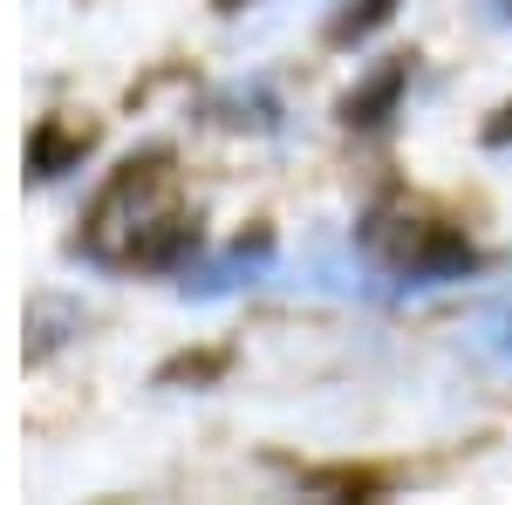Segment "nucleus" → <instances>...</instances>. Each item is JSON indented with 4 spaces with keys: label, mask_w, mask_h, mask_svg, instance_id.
<instances>
[{
    "label": "nucleus",
    "mask_w": 512,
    "mask_h": 505,
    "mask_svg": "<svg viewBox=\"0 0 512 505\" xmlns=\"http://www.w3.org/2000/svg\"><path fill=\"white\" fill-rule=\"evenodd\" d=\"M274 253H280V239L267 233V226H253V233H239L226 253H198L192 267L178 273V294L185 301H219V294H239V287H253L260 273L274 267Z\"/></svg>",
    "instance_id": "nucleus-3"
},
{
    "label": "nucleus",
    "mask_w": 512,
    "mask_h": 505,
    "mask_svg": "<svg viewBox=\"0 0 512 505\" xmlns=\"http://www.w3.org/2000/svg\"><path fill=\"white\" fill-rule=\"evenodd\" d=\"M403 96H410V55H390V62H376V69L335 103V123H342V130H383V123L403 110Z\"/></svg>",
    "instance_id": "nucleus-4"
},
{
    "label": "nucleus",
    "mask_w": 512,
    "mask_h": 505,
    "mask_svg": "<svg viewBox=\"0 0 512 505\" xmlns=\"http://www.w3.org/2000/svg\"><path fill=\"white\" fill-rule=\"evenodd\" d=\"M478 342L499 355V362H512V308H492L485 321H478Z\"/></svg>",
    "instance_id": "nucleus-9"
},
{
    "label": "nucleus",
    "mask_w": 512,
    "mask_h": 505,
    "mask_svg": "<svg viewBox=\"0 0 512 505\" xmlns=\"http://www.w3.org/2000/svg\"><path fill=\"white\" fill-rule=\"evenodd\" d=\"M396 7H403V0H342L321 35H328V48H362L369 35H383L396 21Z\"/></svg>",
    "instance_id": "nucleus-7"
},
{
    "label": "nucleus",
    "mask_w": 512,
    "mask_h": 505,
    "mask_svg": "<svg viewBox=\"0 0 512 505\" xmlns=\"http://www.w3.org/2000/svg\"><path fill=\"white\" fill-rule=\"evenodd\" d=\"M499 14H506V21H512V0H499Z\"/></svg>",
    "instance_id": "nucleus-13"
},
{
    "label": "nucleus",
    "mask_w": 512,
    "mask_h": 505,
    "mask_svg": "<svg viewBox=\"0 0 512 505\" xmlns=\"http://www.w3.org/2000/svg\"><path fill=\"white\" fill-rule=\"evenodd\" d=\"M219 369H226V355H185V362H171V369H164L158 383H178V376H192V383H212V376H219Z\"/></svg>",
    "instance_id": "nucleus-11"
},
{
    "label": "nucleus",
    "mask_w": 512,
    "mask_h": 505,
    "mask_svg": "<svg viewBox=\"0 0 512 505\" xmlns=\"http://www.w3.org/2000/svg\"><path fill=\"white\" fill-rule=\"evenodd\" d=\"M212 7H219V14H239V7H253V0H212Z\"/></svg>",
    "instance_id": "nucleus-12"
},
{
    "label": "nucleus",
    "mask_w": 512,
    "mask_h": 505,
    "mask_svg": "<svg viewBox=\"0 0 512 505\" xmlns=\"http://www.w3.org/2000/svg\"><path fill=\"white\" fill-rule=\"evenodd\" d=\"M89 144H96V130H89V123L48 117L35 130V144H28V171H35V178H62V171H76L82 157H89Z\"/></svg>",
    "instance_id": "nucleus-6"
},
{
    "label": "nucleus",
    "mask_w": 512,
    "mask_h": 505,
    "mask_svg": "<svg viewBox=\"0 0 512 505\" xmlns=\"http://www.w3.org/2000/svg\"><path fill=\"white\" fill-rule=\"evenodd\" d=\"M69 253L89 260V267H103V273H185L205 253L198 212L178 205L171 151L164 144L123 157L117 171L96 185Z\"/></svg>",
    "instance_id": "nucleus-1"
},
{
    "label": "nucleus",
    "mask_w": 512,
    "mask_h": 505,
    "mask_svg": "<svg viewBox=\"0 0 512 505\" xmlns=\"http://www.w3.org/2000/svg\"><path fill=\"white\" fill-rule=\"evenodd\" d=\"M355 253L396 294H437V287H465L485 273V253L472 246L465 226H444V219L403 212V205H369L355 226Z\"/></svg>",
    "instance_id": "nucleus-2"
},
{
    "label": "nucleus",
    "mask_w": 512,
    "mask_h": 505,
    "mask_svg": "<svg viewBox=\"0 0 512 505\" xmlns=\"http://www.w3.org/2000/svg\"><path fill=\"white\" fill-rule=\"evenodd\" d=\"M76 328H82V308H69V301H41L35 321H28V335H35V342H28V355L41 362L48 349H62V342H69Z\"/></svg>",
    "instance_id": "nucleus-8"
},
{
    "label": "nucleus",
    "mask_w": 512,
    "mask_h": 505,
    "mask_svg": "<svg viewBox=\"0 0 512 505\" xmlns=\"http://www.w3.org/2000/svg\"><path fill=\"white\" fill-rule=\"evenodd\" d=\"M478 144H485V151H512V96L485 123H478Z\"/></svg>",
    "instance_id": "nucleus-10"
},
{
    "label": "nucleus",
    "mask_w": 512,
    "mask_h": 505,
    "mask_svg": "<svg viewBox=\"0 0 512 505\" xmlns=\"http://www.w3.org/2000/svg\"><path fill=\"white\" fill-rule=\"evenodd\" d=\"M280 117H287V103H280V89L267 76H246V82H226V89H212L205 96V123H219V130H246V137H274Z\"/></svg>",
    "instance_id": "nucleus-5"
}]
</instances>
